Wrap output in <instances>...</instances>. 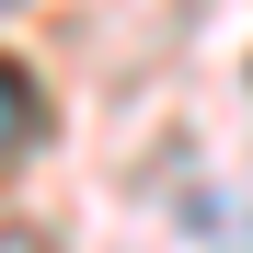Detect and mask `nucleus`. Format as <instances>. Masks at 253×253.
Returning <instances> with one entry per match:
<instances>
[{
  "label": "nucleus",
  "mask_w": 253,
  "mask_h": 253,
  "mask_svg": "<svg viewBox=\"0 0 253 253\" xmlns=\"http://www.w3.org/2000/svg\"><path fill=\"white\" fill-rule=\"evenodd\" d=\"M0 12H12V0H0Z\"/></svg>",
  "instance_id": "nucleus-2"
},
{
  "label": "nucleus",
  "mask_w": 253,
  "mask_h": 253,
  "mask_svg": "<svg viewBox=\"0 0 253 253\" xmlns=\"http://www.w3.org/2000/svg\"><path fill=\"white\" fill-rule=\"evenodd\" d=\"M35 126H46V104H35V81L0 58V161H12V150H35Z\"/></svg>",
  "instance_id": "nucleus-1"
}]
</instances>
